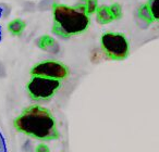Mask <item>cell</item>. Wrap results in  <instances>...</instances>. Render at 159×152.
<instances>
[{
  "instance_id": "obj_1",
  "label": "cell",
  "mask_w": 159,
  "mask_h": 152,
  "mask_svg": "<svg viewBox=\"0 0 159 152\" xmlns=\"http://www.w3.org/2000/svg\"><path fill=\"white\" fill-rule=\"evenodd\" d=\"M13 126L19 132L39 141H52L59 138L57 122L46 108L31 106L13 121Z\"/></svg>"
},
{
  "instance_id": "obj_2",
  "label": "cell",
  "mask_w": 159,
  "mask_h": 152,
  "mask_svg": "<svg viewBox=\"0 0 159 152\" xmlns=\"http://www.w3.org/2000/svg\"><path fill=\"white\" fill-rule=\"evenodd\" d=\"M89 15L83 6L69 7L66 5L56 3L53 7L52 33L59 37L69 38L84 33L89 28Z\"/></svg>"
},
{
  "instance_id": "obj_3",
  "label": "cell",
  "mask_w": 159,
  "mask_h": 152,
  "mask_svg": "<svg viewBox=\"0 0 159 152\" xmlns=\"http://www.w3.org/2000/svg\"><path fill=\"white\" fill-rule=\"evenodd\" d=\"M60 87L61 83L58 80L44 77V76H32L26 89L30 97L33 100L45 101L51 99Z\"/></svg>"
},
{
  "instance_id": "obj_4",
  "label": "cell",
  "mask_w": 159,
  "mask_h": 152,
  "mask_svg": "<svg viewBox=\"0 0 159 152\" xmlns=\"http://www.w3.org/2000/svg\"><path fill=\"white\" fill-rule=\"evenodd\" d=\"M100 42L104 53L111 60H124L130 52L129 41L123 34L105 33Z\"/></svg>"
},
{
  "instance_id": "obj_5",
  "label": "cell",
  "mask_w": 159,
  "mask_h": 152,
  "mask_svg": "<svg viewBox=\"0 0 159 152\" xmlns=\"http://www.w3.org/2000/svg\"><path fill=\"white\" fill-rule=\"evenodd\" d=\"M31 75L62 80L69 76V68L61 62L47 60V61H43L34 65L31 70Z\"/></svg>"
},
{
  "instance_id": "obj_6",
  "label": "cell",
  "mask_w": 159,
  "mask_h": 152,
  "mask_svg": "<svg viewBox=\"0 0 159 152\" xmlns=\"http://www.w3.org/2000/svg\"><path fill=\"white\" fill-rule=\"evenodd\" d=\"M96 20L99 24H108L112 22L115 18L110 11V7H107V6L98 7L97 12H96Z\"/></svg>"
},
{
  "instance_id": "obj_7",
  "label": "cell",
  "mask_w": 159,
  "mask_h": 152,
  "mask_svg": "<svg viewBox=\"0 0 159 152\" xmlns=\"http://www.w3.org/2000/svg\"><path fill=\"white\" fill-rule=\"evenodd\" d=\"M37 46L39 47L42 50L45 51H50L53 49V47H57V42L51 36L44 35L37 39Z\"/></svg>"
},
{
  "instance_id": "obj_8",
  "label": "cell",
  "mask_w": 159,
  "mask_h": 152,
  "mask_svg": "<svg viewBox=\"0 0 159 152\" xmlns=\"http://www.w3.org/2000/svg\"><path fill=\"white\" fill-rule=\"evenodd\" d=\"M25 22L21 19H14L8 24V31L12 34V35H21L23 31L25 29Z\"/></svg>"
},
{
  "instance_id": "obj_9",
  "label": "cell",
  "mask_w": 159,
  "mask_h": 152,
  "mask_svg": "<svg viewBox=\"0 0 159 152\" xmlns=\"http://www.w3.org/2000/svg\"><path fill=\"white\" fill-rule=\"evenodd\" d=\"M137 14H139V18L141 19L143 22H145L146 24H150V23L154 21V16H152V11H150V8H149V6H148V3L142 5L141 7L139 8Z\"/></svg>"
},
{
  "instance_id": "obj_10",
  "label": "cell",
  "mask_w": 159,
  "mask_h": 152,
  "mask_svg": "<svg viewBox=\"0 0 159 152\" xmlns=\"http://www.w3.org/2000/svg\"><path fill=\"white\" fill-rule=\"evenodd\" d=\"M79 5L83 6L89 15L96 13L98 9V0H81Z\"/></svg>"
},
{
  "instance_id": "obj_11",
  "label": "cell",
  "mask_w": 159,
  "mask_h": 152,
  "mask_svg": "<svg viewBox=\"0 0 159 152\" xmlns=\"http://www.w3.org/2000/svg\"><path fill=\"white\" fill-rule=\"evenodd\" d=\"M148 6L154 16V20L159 21V0H148Z\"/></svg>"
},
{
  "instance_id": "obj_12",
  "label": "cell",
  "mask_w": 159,
  "mask_h": 152,
  "mask_svg": "<svg viewBox=\"0 0 159 152\" xmlns=\"http://www.w3.org/2000/svg\"><path fill=\"white\" fill-rule=\"evenodd\" d=\"M110 11L112 13L113 18H115V20L120 19L122 16V8L119 3H112L110 6Z\"/></svg>"
},
{
  "instance_id": "obj_13",
  "label": "cell",
  "mask_w": 159,
  "mask_h": 152,
  "mask_svg": "<svg viewBox=\"0 0 159 152\" xmlns=\"http://www.w3.org/2000/svg\"><path fill=\"white\" fill-rule=\"evenodd\" d=\"M0 152H8V145L6 141V137L0 130Z\"/></svg>"
},
{
  "instance_id": "obj_14",
  "label": "cell",
  "mask_w": 159,
  "mask_h": 152,
  "mask_svg": "<svg viewBox=\"0 0 159 152\" xmlns=\"http://www.w3.org/2000/svg\"><path fill=\"white\" fill-rule=\"evenodd\" d=\"M35 152H50V149L47 145L45 143H39L37 147L35 148Z\"/></svg>"
},
{
  "instance_id": "obj_15",
  "label": "cell",
  "mask_w": 159,
  "mask_h": 152,
  "mask_svg": "<svg viewBox=\"0 0 159 152\" xmlns=\"http://www.w3.org/2000/svg\"><path fill=\"white\" fill-rule=\"evenodd\" d=\"M2 39H3V31H2V26L0 25V44L2 42Z\"/></svg>"
},
{
  "instance_id": "obj_16",
  "label": "cell",
  "mask_w": 159,
  "mask_h": 152,
  "mask_svg": "<svg viewBox=\"0 0 159 152\" xmlns=\"http://www.w3.org/2000/svg\"><path fill=\"white\" fill-rule=\"evenodd\" d=\"M1 19H3V8L0 5V20H1Z\"/></svg>"
}]
</instances>
